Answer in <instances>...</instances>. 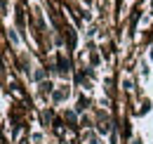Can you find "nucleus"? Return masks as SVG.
Returning <instances> with one entry per match:
<instances>
[{"instance_id":"1","label":"nucleus","mask_w":153,"mask_h":144,"mask_svg":"<svg viewBox=\"0 0 153 144\" xmlns=\"http://www.w3.org/2000/svg\"><path fill=\"white\" fill-rule=\"evenodd\" d=\"M7 36H10V40H12V43H19V36H17V33H14V31H12V28H10V31H7Z\"/></svg>"}]
</instances>
